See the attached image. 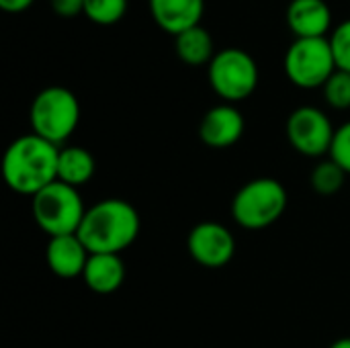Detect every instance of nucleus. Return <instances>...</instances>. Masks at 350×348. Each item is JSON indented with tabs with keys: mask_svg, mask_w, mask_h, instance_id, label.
I'll use <instances>...</instances> for the list:
<instances>
[{
	"mask_svg": "<svg viewBox=\"0 0 350 348\" xmlns=\"http://www.w3.org/2000/svg\"><path fill=\"white\" fill-rule=\"evenodd\" d=\"M59 146L29 133L16 137L4 152V183L18 195H37L57 180Z\"/></svg>",
	"mask_w": 350,
	"mask_h": 348,
	"instance_id": "obj_1",
	"label": "nucleus"
},
{
	"mask_svg": "<svg viewBox=\"0 0 350 348\" xmlns=\"http://www.w3.org/2000/svg\"><path fill=\"white\" fill-rule=\"evenodd\" d=\"M139 234V215L135 207L123 199H105L82 219L78 236L90 254H121Z\"/></svg>",
	"mask_w": 350,
	"mask_h": 348,
	"instance_id": "obj_2",
	"label": "nucleus"
},
{
	"mask_svg": "<svg viewBox=\"0 0 350 348\" xmlns=\"http://www.w3.org/2000/svg\"><path fill=\"white\" fill-rule=\"evenodd\" d=\"M29 121L35 135L62 146L80 123V103L72 90L47 86L33 98Z\"/></svg>",
	"mask_w": 350,
	"mask_h": 348,
	"instance_id": "obj_3",
	"label": "nucleus"
},
{
	"mask_svg": "<svg viewBox=\"0 0 350 348\" xmlns=\"http://www.w3.org/2000/svg\"><path fill=\"white\" fill-rule=\"evenodd\" d=\"M33 217L37 226L49 236H68L78 234L86 207L78 189L66 183H51L37 195H33Z\"/></svg>",
	"mask_w": 350,
	"mask_h": 348,
	"instance_id": "obj_4",
	"label": "nucleus"
},
{
	"mask_svg": "<svg viewBox=\"0 0 350 348\" xmlns=\"http://www.w3.org/2000/svg\"><path fill=\"white\" fill-rule=\"evenodd\" d=\"M287 207V191L277 178H254L246 183L232 201V215L246 230L273 226Z\"/></svg>",
	"mask_w": 350,
	"mask_h": 348,
	"instance_id": "obj_5",
	"label": "nucleus"
},
{
	"mask_svg": "<svg viewBox=\"0 0 350 348\" xmlns=\"http://www.w3.org/2000/svg\"><path fill=\"white\" fill-rule=\"evenodd\" d=\"M207 68L211 88L228 103L248 98L258 86V66L254 57L240 47L217 51Z\"/></svg>",
	"mask_w": 350,
	"mask_h": 348,
	"instance_id": "obj_6",
	"label": "nucleus"
},
{
	"mask_svg": "<svg viewBox=\"0 0 350 348\" xmlns=\"http://www.w3.org/2000/svg\"><path fill=\"white\" fill-rule=\"evenodd\" d=\"M336 70L328 37L295 39L285 53V74L299 88H322Z\"/></svg>",
	"mask_w": 350,
	"mask_h": 348,
	"instance_id": "obj_7",
	"label": "nucleus"
},
{
	"mask_svg": "<svg viewBox=\"0 0 350 348\" xmlns=\"http://www.w3.org/2000/svg\"><path fill=\"white\" fill-rule=\"evenodd\" d=\"M336 129L328 115L318 107H299L287 119V139L299 154L322 158L330 154Z\"/></svg>",
	"mask_w": 350,
	"mask_h": 348,
	"instance_id": "obj_8",
	"label": "nucleus"
},
{
	"mask_svg": "<svg viewBox=\"0 0 350 348\" xmlns=\"http://www.w3.org/2000/svg\"><path fill=\"white\" fill-rule=\"evenodd\" d=\"M189 254L205 269H221L230 265L236 252V240L232 232L215 222L197 224L187 240Z\"/></svg>",
	"mask_w": 350,
	"mask_h": 348,
	"instance_id": "obj_9",
	"label": "nucleus"
},
{
	"mask_svg": "<svg viewBox=\"0 0 350 348\" xmlns=\"http://www.w3.org/2000/svg\"><path fill=\"white\" fill-rule=\"evenodd\" d=\"M244 117L242 113L226 103V105H217L213 109H209L201 123H199V137L205 146L221 150V148H230L234 146L242 133H244Z\"/></svg>",
	"mask_w": 350,
	"mask_h": 348,
	"instance_id": "obj_10",
	"label": "nucleus"
},
{
	"mask_svg": "<svg viewBox=\"0 0 350 348\" xmlns=\"http://www.w3.org/2000/svg\"><path fill=\"white\" fill-rule=\"evenodd\" d=\"M287 27L295 39L326 37L332 29V10L326 0H291L287 6Z\"/></svg>",
	"mask_w": 350,
	"mask_h": 348,
	"instance_id": "obj_11",
	"label": "nucleus"
},
{
	"mask_svg": "<svg viewBox=\"0 0 350 348\" xmlns=\"http://www.w3.org/2000/svg\"><path fill=\"white\" fill-rule=\"evenodd\" d=\"M88 248L82 244L78 234L68 236H53L47 242L45 260L53 275L62 279H74L82 277L86 263H88Z\"/></svg>",
	"mask_w": 350,
	"mask_h": 348,
	"instance_id": "obj_12",
	"label": "nucleus"
},
{
	"mask_svg": "<svg viewBox=\"0 0 350 348\" xmlns=\"http://www.w3.org/2000/svg\"><path fill=\"white\" fill-rule=\"evenodd\" d=\"M148 4L156 25L174 37L201 25L205 12V0H148Z\"/></svg>",
	"mask_w": 350,
	"mask_h": 348,
	"instance_id": "obj_13",
	"label": "nucleus"
},
{
	"mask_svg": "<svg viewBox=\"0 0 350 348\" xmlns=\"http://www.w3.org/2000/svg\"><path fill=\"white\" fill-rule=\"evenodd\" d=\"M82 279L86 287L98 295L115 293L125 281V265L121 254H90Z\"/></svg>",
	"mask_w": 350,
	"mask_h": 348,
	"instance_id": "obj_14",
	"label": "nucleus"
},
{
	"mask_svg": "<svg viewBox=\"0 0 350 348\" xmlns=\"http://www.w3.org/2000/svg\"><path fill=\"white\" fill-rule=\"evenodd\" d=\"M94 170H96V162L86 148H80V146L59 148V158H57L59 183H66L78 189L94 176Z\"/></svg>",
	"mask_w": 350,
	"mask_h": 348,
	"instance_id": "obj_15",
	"label": "nucleus"
},
{
	"mask_svg": "<svg viewBox=\"0 0 350 348\" xmlns=\"http://www.w3.org/2000/svg\"><path fill=\"white\" fill-rule=\"evenodd\" d=\"M174 49L180 62H185L187 66H209L217 53L213 35L201 25L176 35Z\"/></svg>",
	"mask_w": 350,
	"mask_h": 348,
	"instance_id": "obj_16",
	"label": "nucleus"
},
{
	"mask_svg": "<svg viewBox=\"0 0 350 348\" xmlns=\"http://www.w3.org/2000/svg\"><path fill=\"white\" fill-rule=\"evenodd\" d=\"M347 172L332 160H324L320 162L312 174H310V185L312 189L318 193V195H324V197H330V195H336L342 187H345V180H347Z\"/></svg>",
	"mask_w": 350,
	"mask_h": 348,
	"instance_id": "obj_17",
	"label": "nucleus"
},
{
	"mask_svg": "<svg viewBox=\"0 0 350 348\" xmlns=\"http://www.w3.org/2000/svg\"><path fill=\"white\" fill-rule=\"evenodd\" d=\"M129 0H84V14L96 25H115L127 12Z\"/></svg>",
	"mask_w": 350,
	"mask_h": 348,
	"instance_id": "obj_18",
	"label": "nucleus"
},
{
	"mask_svg": "<svg viewBox=\"0 0 350 348\" xmlns=\"http://www.w3.org/2000/svg\"><path fill=\"white\" fill-rule=\"evenodd\" d=\"M322 92L332 109L336 111L350 109V72L336 70L330 76V80L322 86Z\"/></svg>",
	"mask_w": 350,
	"mask_h": 348,
	"instance_id": "obj_19",
	"label": "nucleus"
},
{
	"mask_svg": "<svg viewBox=\"0 0 350 348\" xmlns=\"http://www.w3.org/2000/svg\"><path fill=\"white\" fill-rule=\"evenodd\" d=\"M328 39L334 51L336 68L350 72V18L340 23L338 27H334Z\"/></svg>",
	"mask_w": 350,
	"mask_h": 348,
	"instance_id": "obj_20",
	"label": "nucleus"
},
{
	"mask_svg": "<svg viewBox=\"0 0 350 348\" xmlns=\"http://www.w3.org/2000/svg\"><path fill=\"white\" fill-rule=\"evenodd\" d=\"M330 158L347 174H350V121L336 129L334 142H332V148H330Z\"/></svg>",
	"mask_w": 350,
	"mask_h": 348,
	"instance_id": "obj_21",
	"label": "nucleus"
},
{
	"mask_svg": "<svg viewBox=\"0 0 350 348\" xmlns=\"http://www.w3.org/2000/svg\"><path fill=\"white\" fill-rule=\"evenodd\" d=\"M51 8L62 18H74L84 12V0H51Z\"/></svg>",
	"mask_w": 350,
	"mask_h": 348,
	"instance_id": "obj_22",
	"label": "nucleus"
},
{
	"mask_svg": "<svg viewBox=\"0 0 350 348\" xmlns=\"http://www.w3.org/2000/svg\"><path fill=\"white\" fill-rule=\"evenodd\" d=\"M35 0H0V6L4 12H10V14H18V12H25L27 8H31Z\"/></svg>",
	"mask_w": 350,
	"mask_h": 348,
	"instance_id": "obj_23",
	"label": "nucleus"
},
{
	"mask_svg": "<svg viewBox=\"0 0 350 348\" xmlns=\"http://www.w3.org/2000/svg\"><path fill=\"white\" fill-rule=\"evenodd\" d=\"M330 348H350V338H340V340H336Z\"/></svg>",
	"mask_w": 350,
	"mask_h": 348,
	"instance_id": "obj_24",
	"label": "nucleus"
}]
</instances>
